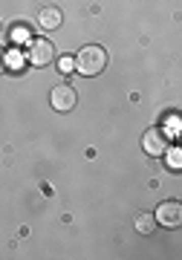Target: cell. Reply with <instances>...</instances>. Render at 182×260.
I'll list each match as a JSON object with an SVG mask.
<instances>
[{
  "mask_svg": "<svg viewBox=\"0 0 182 260\" xmlns=\"http://www.w3.org/2000/svg\"><path fill=\"white\" fill-rule=\"evenodd\" d=\"M142 148H145L147 156H165L171 142H168V133L162 127H147L145 136H142Z\"/></svg>",
  "mask_w": 182,
  "mask_h": 260,
  "instance_id": "3957f363",
  "label": "cell"
},
{
  "mask_svg": "<svg viewBox=\"0 0 182 260\" xmlns=\"http://www.w3.org/2000/svg\"><path fill=\"white\" fill-rule=\"evenodd\" d=\"M104 70H107V52H104V47L90 44V47L78 49V55H75V73L93 78V75L104 73Z\"/></svg>",
  "mask_w": 182,
  "mask_h": 260,
  "instance_id": "6da1fadb",
  "label": "cell"
},
{
  "mask_svg": "<svg viewBox=\"0 0 182 260\" xmlns=\"http://www.w3.org/2000/svg\"><path fill=\"white\" fill-rule=\"evenodd\" d=\"M26 58H29V64H35V67L52 64L55 61V44L52 41H46V38H35V41H29Z\"/></svg>",
  "mask_w": 182,
  "mask_h": 260,
  "instance_id": "7a4b0ae2",
  "label": "cell"
},
{
  "mask_svg": "<svg viewBox=\"0 0 182 260\" xmlns=\"http://www.w3.org/2000/svg\"><path fill=\"white\" fill-rule=\"evenodd\" d=\"M3 67H6V58H3V49H0V73H3Z\"/></svg>",
  "mask_w": 182,
  "mask_h": 260,
  "instance_id": "30bf717a",
  "label": "cell"
},
{
  "mask_svg": "<svg viewBox=\"0 0 182 260\" xmlns=\"http://www.w3.org/2000/svg\"><path fill=\"white\" fill-rule=\"evenodd\" d=\"M38 23H41L44 29H58L61 23H64V15H61V9H55V6H46V9L41 12Z\"/></svg>",
  "mask_w": 182,
  "mask_h": 260,
  "instance_id": "8992f818",
  "label": "cell"
},
{
  "mask_svg": "<svg viewBox=\"0 0 182 260\" xmlns=\"http://www.w3.org/2000/svg\"><path fill=\"white\" fill-rule=\"evenodd\" d=\"M136 229L142 234H150L156 229V220L150 217V214H139V217H136Z\"/></svg>",
  "mask_w": 182,
  "mask_h": 260,
  "instance_id": "52a82bcc",
  "label": "cell"
},
{
  "mask_svg": "<svg viewBox=\"0 0 182 260\" xmlns=\"http://www.w3.org/2000/svg\"><path fill=\"white\" fill-rule=\"evenodd\" d=\"M154 220L162 223V225H179L182 223V205L176 203V200H168V203H162L156 208Z\"/></svg>",
  "mask_w": 182,
  "mask_h": 260,
  "instance_id": "5b68a950",
  "label": "cell"
},
{
  "mask_svg": "<svg viewBox=\"0 0 182 260\" xmlns=\"http://www.w3.org/2000/svg\"><path fill=\"white\" fill-rule=\"evenodd\" d=\"M75 102H78V95H75V87H70V84H58L52 93H49V104H52L58 113L73 110Z\"/></svg>",
  "mask_w": 182,
  "mask_h": 260,
  "instance_id": "277c9868",
  "label": "cell"
},
{
  "mask_svg": "<svg viewBox=\"0 0 182 260\" xmlns=\"http://www.w3.org/2000/svg\"><path fill=\"white\" fill-rule=\"evenodd\" d=\"M168 150H171V148H168ZM171 168H173V171L179 168V150H171Z\"/></svg>",
  "mask_w": 182,
  "mask_h": 260,
  "instance_id": "9c48e42d",
  "label": "cell"
},
{
  "mask_svg": "<svg viewBox=\"0 0 182 260\" xmlns=\"http://www.w3.org/2000/svg\"><path fill=\"white\" fill-rule=\"evenodd\" d=\"M58 67H61V73H73V70H75V61H73V55H64V58H58Z\"/></svg>",
  "mask_w": 182,
  "mask_h": 260,
  "instance_id": "ba28073f",
  "label": "cell"
}]
</instances>
